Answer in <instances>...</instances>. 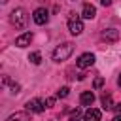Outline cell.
<instances>
[{"mask_svg": "<svg viewBox=\"0 0 121 121\" xmlns=\"http://www.w3.org/2000/svg\"><path fill=\"white\" fill-rule=\"evenodd\" d=\"M72 53H74V43H72V42H64V43H60V45L55 47V51H53V60H57V62L66 60Z\"/></svg>", "mask_w": 121, "mask_h": 121, "instance_id": "obj_1", "label": "cell"}, {"mask_svg": "<svg viewBox=\"0 0 121 121\" xmlns=\"http://www.w3.org/2000/svg\"><path fill=\"white\" fill-rule=\"evenodd\" d=\"M102 108L104 110H112L113 108V102H112V95H102Z\"/></svg>", "mask_w": 121, "mask_h": 121, "instance_id": "obj_13", "label": "cell"}, {"mask_svg": "<svg viewBox=\"0 0 121 121\" xmlns=\"http://www.w3.org/2000/svg\"><path fill=\"white\" fill-rule=\"evenodd\" d=\"M68 30H70L74 36H78V34L83 32V21H81L76 13H72L70 19H68Z\"/></svg>", "mask_w": 121, "mask_h": 121, "instance_id": "obj_3", "label": "cell"}, {"mask_svg": "<svg viewBox=\"0 0 121 121\" xmlns=\"http://www.w3.org/2000/svg\"><path fill=\"white\" fill-rule=\"evenodd\" d=\"M32 19H34L36 25H45V23L49 21V11H47L45 8H38V9H34Z\"/></svg>", "mask_w": 121, "mask_h": 121, "instance_id": "obj_4", "label": "cell"}, {"mask_svg": "<svg viewBox=\"0 0 121 121\" xmlns=\"http://www.w3.org/2000/svg\"><path fill=\"white\" fill-rule=\"evenodd\" d=\"M9 21H11V25L15 28H25V25H26V13H25V9L23 8L13 9L11 15H9Z\"/></svg>", "mask_w": 121, "mask_h": 121, "instance_id": "obj_2", "label": "cell"}, {"mask_svg": "<svg viewBox=\"0 0 121 121\" xmlns=\"http://www.w3.org/2000/svg\"><path fill=\"white\" fill-rule=\"evenodd\" d=\"M115 113H121V102H117V104H113V108H112Z\"/></svg>", "mask_w": 121, "mask_h": 121, "instance_id": "obj_19", "label": "cell"}, {"mask_svg": "<svg viewBox=\"0 0 121 121\" xmlns=\"http://www.w3.org/2000/svg\"><path fill=\"white\" fill-rule=\"evenodd\" d=\"M28 60H30L32 64H40V62H42V55H40L38 51H34V53L28 55Z\"/></svg>", "mask_w": 121, "mask_h": 121, "instance_id": "obj_14", "label": "cell"}, {"mask_svg": "<svg viewBox=\"0 0 121 121\" xmlns=\"http://www.w3.org/2000/svg\"><path fill=\"white\" fill-rule=\"evenodd\" d=\"M112 2H113V0H100L102 6H112Z\"/></svg>", "mask_w": 121, "mask_h": 121, "instance_id": "obj_20", "label": "cell"}, {"mask_svg": "<svg viewBox=\"0 0 121 121\" xmlns=\"http://www.w3.org/2000/svg\"><path fill=\"white\" fill-rule=\"evenodd\" d=\"M43 104H45V108H51V106L55 104V98H53V96H49V98H45V100H43Z\"/></svg>", "mask_w": 121, "mask_h": 121, "instance_id": "obj_18", "label": "cell"}, {"mask_svg": "<svg viewBox=\"0 0 121 121\" xmlns=\"http://www.w3.org/2000/svg\"><path fill=\"white\" fill-rule=\"evenodd\" d=\"M0 2H2V4H8V0H0Z\"/></svg>", "mask_w": 121, "mask_h": 121, "instance_id": "obj_23", "label": "cell"}, {"mask_svg": "<svg viewBox=\"0 0 121 121\" xmlns=\"http://www.w3.org/2000/svg\"><path fill=\"white\" fill-rule=\"evenodd\" d=\"M83 121H100V110L89 106V110L83 113Z\"/></svg>", "mask_w": 121, "mask_h": 121, "instance_id": "obj_8", "label": "cell"}, {"mask_svg": "<svg viewBox=\"0 0 121 121\" xmlns=\"http://www.w3.org/2000/svg\"><path fill=\"white\" fill-rule=\"evenodd\" d=\"M79 68H91L93 64H95V55L93 53H83V55H79V59H78V62H76Z\"/></svg>", "mask_w": 121, "mask_h": 121, "instance_id": "obj_5", "label": "cell"}, {"mask_svg": "<svg viewBox=\"0 0 121 121\" xmlns=\"http://www.w3.org/2000/svg\"><path fill=\"white\" fill-rule=\"evenodd\" d=\"M102 38L108 40V42H115V40H119V32L115 28H108V30L102 32Z\"/></svg>", "mask_w": 121, "mask_h": 121, "instance_id": "obj_12", "label": "cell"}, {"mask_svg": "<svg viewBox=\"0 0 121 121\" xmlns=\"http://www.w3.org/2000/svg\"><path fill=\"white\" fill-rule=\"evenodd\" d=\"M79 102H81V106H93V102H95V95H93L91 91H85V93H81Z\"/></svg>", "mask_w": 121, "mask_h": 121, "instance_id": "obj_11", "label": "cell"}, {"mask_svg": "<svg viewBox=\"0 0 121 121\" xmlns=\"http://www.w3.org/2000/svg\"><path fill=\"white\" fill-rule=\"evenodd\" d=\"M112 121H121V113H115V117H113Z\"/></svg>", "mask_w": 121, "mask_h": 121, "instance_id": "obj_21", "label": "cell"}, {"mask_svg": "<svg viewBox=\"0 0 121 121\" xmlns=\"http://www.w3.org/2000/svg\"><path fill=\"white\" fill-rule=\"evenodd\" d=\"M96 15V8L93 4H83V9H81V17L83 19H93Z\"/></svg>", "mask_w": 121, "mask_h": 121, "instance_id": "obj_9", "label": "cell"}, {"mask_svg": "<svg viewBox=\"0 0 121 121\" xmlns=\"http://www.w3.org/2000/svg\"><path fill=\"white\" fill-rule=\"evenodd\" d=\"M6 121H32V119H30V113L28 112H15Z\"/></svg>", "mask_w": 121, "mask_h": 121, "instance_id": "obj_10", "label": "cell"}, {"mask_svg": "<svg viewBox=\"0 0 121 121\" xmlns=\"http://www.w3.org/2000/svg\"><path fill=\"white\" fill-rule=\"evenodd\" d=\"M79 117H81V110H74L72 113H70V117H68V121H79Z\"/></svg>", "mask_w": 121, "mask_h": 121, "instance_id": "obj_15", "label": "cell"}, {"mask_svg": "<svg viewBox=\"0 0 121 121\" xmlns=\"http://www.w3.org/2000/svg\"><path fill=\"white\" fill-rule=\"evenodd\" d=\"M93 85H95V89H100V87H102V85H104V78H96V79H95V83H93Z\"/></svg>", "mask_w": 121, "mask_h": 121, "instance_id": "obj_17", "label": "cell"}, {"mask_svg": "<svg viewBox=\"0 0 121 121\" xmlns=\"http://www.w3.org/2000/svg\"><path fill=\"white\" fill-rule=\"evenodd\" d=\"M43 108H45V104H43L40 98H32V100H28V102H26V110H28V112L42 113V112H43Z\"/></svg>", "mask_w": 121, "mask_h": 121, "instance_id": "obj_6", "label": "cell"}, {"mask_svg": "<svg viewBox=\"0 0 121 121\" xmlns=\"http://www.w3.org/2000/svg\"><path fill=\"white\" fill-rule=\"evenodd\" d=\"M30 42H32V32H23L21 36L15 38V45L17 47H26V45H30Z\"/></svg>", "mask_w": 121, "mask_h": 121, "instance_id": "obj_7", "label": "cell"}, {"mask_svg": "<svg viewBox=\"0 0 121 121\" xmlns=\"http://www.w3.org/2000/svg\"><path fill=\"white\" fill-rule=\"evenodd\" d=\"M68 93H70V89H68V87H60V89L57 91V96H59V98H66V96H68Z\"/></svg>", "mask_w": 121, "mask_h": 121, "instance_id": "obj_16", "label": "cell"}, {"mask_svg": "<svg viewBox=\"0 0 121 121\" xmlns=\"http://www.w3.org/2000/svg\"><path fill=\"white\" fill-rule=\"evenodd\" d=\"M117 85L121 87V74H119V78H117Z\"/></svg>", "mask_w": 121, "mask_h": 121, "instance_id": "obj_22", "label": "cell"}]
</instances>
